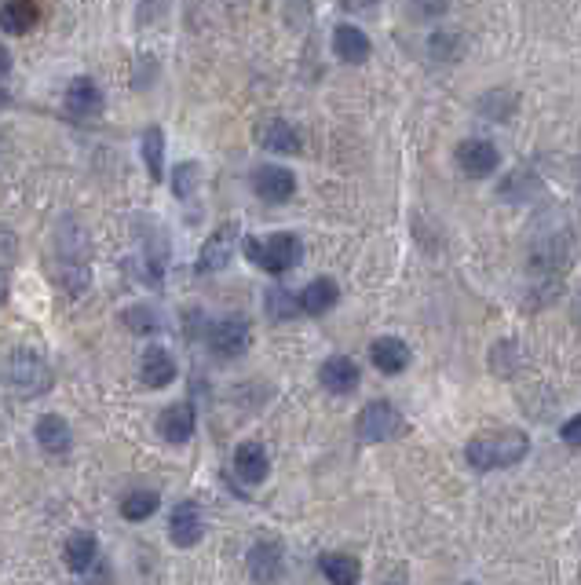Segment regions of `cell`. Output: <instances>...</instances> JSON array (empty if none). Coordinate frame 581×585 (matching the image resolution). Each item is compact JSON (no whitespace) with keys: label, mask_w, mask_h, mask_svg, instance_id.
<instances>
[{"label":"cell","mask_w":581,"mask_h":585,"mask_svg":"<svg viewBox=\"0 0 581 585\" xmlns=\"http://www.w3.org/2000/svg\"><path fill=\"white\" fill-rule=\"evenodd\" d=\"M264 308L271 319H296L300 315V297L296 293H289V289L275 286V289H267V300H264Z\"/></svg>","instance_id":"28"},{"label":"cell","mask_w":581,"mask_h":585,"mask_svg":"<svg viewBox=\"0 0 581 585\" xmlns=\"http://www.w3.org/2000/svg\"><path fill=\"white\" fill-rule=\"evenodd\" d=\"M256 143L267 150V154H300L304 150V136L296 132V125L282 121V117H264L260 125H256Z\"/></svg>","instance_id":"8"},{"label":"cell","mask_w":581,"mask_h":585,"mask_svg":"<svg viewBox=\"0 0 581 585\" xmlns=\"http://www.w3.org/2000/svg\"><path fill=\"white\" fill-rule=\"evenodd\" d=\"M41 19V11L33 0H4V8H0V30L11 33V37H22V33H30Z\"/></svg>","instance_id":"20"},{"label":"cell","mask_w":581,"mask_h":585,"mask_svg":"<svg viewBox=\"0 0 581 585\" xmlns=\"http://www.w3.org/2000/svg\"><path fill=\"white\" fill-rule=\"evenodd\" d=\"M66 114L77 117V121H92V117L103 114V88L92 81V77H74L66 85Z\"/></svg>","instance_id":"10"},{"label":"cell","mask_w":581,"mask_h":585,"mask_svg":"<svg viewBox=\"0 0 581 585\" xmlns=\"http://www.w3.org/2000/svg\"><path fill=\"white\" fill-rule=\"evenodd\" d=\"M530 450V439L519 432V428H501V432H486V436H476L472 443L465 447V458L472 468H508L516 465V461L527 458Z\"/></svg>","instance_id":"1"},{"label":"cell","mask_w":581,"mask_h":585,"mask_svg":"<svg viewBox=\"0 0 581 585\" xmlns=\"http://www.w3.org/2000/svg\"><path fill=\"white\" fill-rule=\"evenodd\" d=\"M161 509V498L154 494V490H132V494H125L121 498V516L132 523H143L150 520L154 512Z\"/></svg>","instance_id":"26"},{"label":"cell","mask_w":581,"mask_h":585,"mask_svg":"<svg viewBox=\"0 0 581 585\" xmlns=\"http://www.w3.org/2000/svg\"><path fill=\"white\" fill-rule=\"evenodd\" d=\"M201 534H205V523H201V509L194 501H180L169 516V538L172 545H180V549H191V545L201 542Z\"/></svg>","instance_id":"14"},{"label":"cell","mask_w":581,"mask_h":585,"mask_svg":"<svg viewBox=\"0 0 581 585\" xmlns=\"http://www.w3.org/2000/svg\"><path fill=\"white\" fill-rule=\"evenodd\" d=\"M560 436H563V443H567V447H581V414L571 417V421L560 428Z\"/></svg>","instance_id":"34"},{"label":"cell","mask_w":581,"mask_h":585,"mask_svg":"<svg viewBox=\"0 0 581 585\" xmlns=\"http://www.w3.org/2000/svg\"><path fill=\"white\" fill-rule=\"evenodd\" d=\"M370 359L381 373H402L410 366V348L399 337H381V341H373Z\"/></svg>","instance_id":"24"},{"label":"cell","mask_w":581,"mask_h":585,"mask_svg":"<svg viewBox=\"0 0 581 585\" xmlns=\"http://www.w3.org/2000/svg\"><path fill=\"white\" fill-rule=\"evenodd\" d=\"M8 70H11V52L4 48V44H0V81L8 77Z\"/></svg>","instance_id":"35"},{"label":"cell","mask_w":581,"mask_h":585,"mask_svg":"<svg viewBox=\"0 0 581 585\" xmlns=\"http://www.w3.org/2000/svg\"><path fill=\"white\" fill-rule=\"evenodd\" d=\"M497 161H501V154H497V147L494 143H486V139H465V143L457 147V165H461V172L472 176V180L490 176V172L497 169Z\"/></svg>","instance_id":"12"},{"label":"cell","mask_w":581,"mask_h":585,"mask_svg":"<svg viewBox=\"0 0 581 585\" xmlns=\"http://www.w3.org/2000/svg\"><path fill=\"white\" fill-rule=\"evenodd\" d=\"M143 256H147V267L150 275L158 278L169 264V234L161 231V227L147 224V242H143Z\"/></svg>","instance_id":"27"},{"label":"cell","mask_w":581,"mask_h":585,"mask_svg":"<svg viewBox=\"0 0 581 585\" xmlns=\"http://www.w3.org/2000/svg\"><path fill=\"white\" fill-rule=\"evenodd\" d=\"M337 300H340L337 282L333 278H315L300 293V311H307V315H326V311L337 308Z\"/></svg>","instance_id":"21"},{"label":"cell","mask_w":581,"mask_h":585,"mask_svg":"<svg viewBox=\"0 0 581 585\" xmlns=\"http://www.w3.org/2000/svg\"><path fill=\"white\" fill-rule=\"evenodd\" d=\"M194 425H198V414H194L191 403H172L165 414L158 417V432L165 443H187L194 436Z\"/></svg>","instance_id":"17"},{"label":"cell","mask_w":581,"mask_h":585,"mask_svg":"<svg viewBox=\"0 0 581 585\" xmlns=\"http://www.w3.org/2000/svg\"><path fill=\"white\" fill-rule=\"evenodd\" d=\"M245 564H249V575H253V582L275 585L278 578H282L286 556H282V545H278V542H256Z\"/></svg>","instance_id":"16"},{"label":"cell","mask_w":581,"mask_h":585,"mask_svg":"<svg viewBox=\"0 0 581 585\" xmlns=\"http://www.w3.org/2000/svg\"><path fill=\"white\" fill-rule=\"evenodd\" d=\"M15 256H19V245H15V234L0 231V267L8 271V267L15 264Z\"/></svg>","instance_id":"33"},{"label":"cell","mask_w":581,"mask_h":585,"mask_svg":"<svg viewBox=\"0 0 581 585\" xmlns=\"http://www.w3.org/2000/svg\"><path fill=\"white\" fill-rule=\"evenodd\" d=\"M253 191L260 202L282 205L296 194V176L286 165H275V161H271V165H260V169L253 172Z\"/></svg>","instance_id":"7"},{"label":"cell","mask_w":581,"mask_h":585,"mask_svg":"<svg viewBox=\"0 0 581 585\" xmlns=\"http://www.w3.org/2000/svg\"><path fill=\"white\" fill-rule=\"evenodd\" d=\"M139 381L147 384V388H169L176 381V359H172V351L161 348V344H150L143 351V359H139Z\"/></svg>","instance_id":"15"},{"label":"cell","mask_w":581,"mask_h":585,"mask_svg":"<svg viewBox=\"0 0 581 585\" xmlns=\"http://www.w3.org/2000/svg\"><path fill=\"white\" fill-rule=\"evenodd\" d=\"M139 150H143V161H147L150 180L161 183L165 180V132L158 125H150L139 139Z\"/></svg>","instance_id":"25"},{"label":"cell","mask_w":581,"mask_h":585,"mask_svg":"<svg viewBox=\"0 0 581 585\" xmlns=\"http://www.w3.org/2000/svg\"><path fill=\"white\" fill-rule=\"evenodd\" d=\"M242 253L249 264H256L260 271H267V275H286V271H293V267L300 264L304 245H300L296 234L278 231V234H267V238H245Z\"/></svg>","instance_id":"3"},{"label":"cell","mask_w":581,"mask_h":585,"mask_svg":"<svg viewBox=\"0 0 581 585\" xmlns=\"http://www.w3.org/2000/svg\"><path fill=\"white\" fill-rule=\"evenodd\" d=\"M318 571L326 575L329 585H359L362 578V564L351 553H322Z\"/></svg>","instance_id":"23"},{"label":"cell","mask_w":581,"mask_h":585,"mask_svg":"<svg viewBox=\"0 0 581 585\" xmlns=\"http://www.w3.org/2000/svg\"><path fill=\"white\" fill-rule=\"evenodd\" d=\"M271 472V458H267L264 443H256V439H245L242 447L234 450V476L242 479L245 487H260Z\"/></svg>","instance_id":"11"},{"label":"cell","mask_w":581,"mask_h":585,"mask_svg":"<svg viewBox=\"0 0 581 585\" xmlns=\"http://www.w3.org/2000/svg\"><path fill=\"white\" fill-rule=\"evenodd\" d=\"M81 582H85V585H114V578H110V564L96 560V564H92L85 575H81Z\"/></svg>","instance_id":"32"},{"label":"cell","mask_w":581,"mask_h":585,"mask_svg":"<svg viewBox=\"0 0 581 585\" xmlns=\"http://www.w3.org/2000/svg\"><path fill=\"white\" fill-rule=\"evenodd\" d=\"M413 19H439L446 11V0H406Z\"/></svg>","instance_id":"31"},{"label":"cell","mask_w":581,"mask_h":585,"mask_svg":"<svg viewBox=\"0 0 581 585\" xmlns=\"http://www.w3.org/2000/svg\"><path fill=\"white\" fill-rule=\"evenodd\" d=\"M55 249H59V256H55V282H59L66 293H85V289H88V242H85V231H81L74 220H63Z\"/></svg>","instance_id":"2"},{"label":"cell","mask_w":581,"mask_h":585,"mask_svg":"<svg viewBox=\"0 0 581 585\" xmlns=\"http://www.w3.org/2000/svg\"><path fill=\"white\" fill-rule=\"evenodd\" d=\"M125 326L132 333H158L161 330V319L154 315V308H147V304H136V308H128L125 315Z\"/></svg>","instance_id":"29"},{"label":"cell","mask_w":581,"mask_h":585,"mask_svg":"<svg viewBox=\"0 0 581 585\" xmlns=\"http://www.w3.org/2000/svg\"><path fill=\"white\" fill-rule=\"evenodd\" d=\"M4 300H8V271L0 267V308H4Z\"/></svg>","instance_id":"36"},{"label":"cell","mask_w":581,"mask_h":585,"mask_svg":"<svg viewBox=\"0 0 581 585\" xmlns=\"http://www.w3.org/2000/svg\"><path fill=\"white\" fill-rule=\"evenodd\" d=\"M209 348L216 359H238L249 351V341H253V330H249V322L242 315H231V319H220L209 326Z\"/></svg>","instance_id":"6"},{"label":"cell","mask_w":581,"mask_h":585,"mask_svg":"<svg viewBox=\"0 0 581 585\" xmlns=\"http://www.w3.org/2000/svg\"><path fill=\"white\" fill-rule=\"evenodd\" d=\"M234 245H238V224H223V227H216V231L209 234V242L201 245V256H198V271H201V275L223 271V267L231 264Z\"/></svg>","instance_id":"9"},{"label":"cell","mask_w":581,"mask_h":585,"mask_svg":"<svg viewBox=\"0 0 581 585\" xmlns=\"http://www.w3.org/2000/svg\"><path fill=\"white\" fill-rule=\"evenodd\" d=\"M402 432H406V417H402L388 399H377V403L362 406V414H359L362 443H388V439H399Z\"/></svg>","instance_id":"5"},{"label":"cell","mask_w":581,"mask_h":585,"mask_svg":"<svg viewBox=\"0 0 581 585\" xmlns=\"http://www.w3.org/2000/svg\"><path fill=\"white\" fill-rule=\"evenodd\" d=\"M37 443H41V450H48V454H70V447H74V428H70L66 417L44 414L41 421H37Z\"/></svg>","instance_id":"18"},{"label":"cell","mask_w":581,"mask_h":585,"mask_svg":"<svg viewBox=\"0 0 581 585\" xmlns=\"http://www.w3.org/2000/svg\"><path fill=\"white\" fill-rule=\"evenodd\" d=\"M63 560H66V567H70L74 575H85L88 567H92L99 560L96 534H88V531L70 534V542H66V549H63Z\"/></svg>","instance_id":"22"},{"label":"cell","mask_w":581,"mask_h":585,"mask_svg":"<svg viewBox=\"0 0 581 585\" xmlns=\"http://www.w3.org/2000/svg\"><path fill=\"white\" fill-rule=\"evenodd\" d=\"M4 384L19 399H37L52 388V366L37 351H11L4 362Z\"/></svg>","instance_id":"4"},{"label":"cell","mask_w":581,"mask_h":585,"mask_svg":"<svg viewBox=\"0 0 581 585\" xmlns=\"http://www.w3.org/2000/svg\"><path fill=\"white\" fill-rule=\"evenodd\" d=\"M194 187H198V165H194V161L176 165V169H172V191H176V198H191Z\"/></svg>","instance_id":"30"},{"label":"cell","mask_w":581,"mask_h":585,"mask_svg":"<svg viewBox=\"0 0 581 585\" xmlns=\"http://www.w3.org/2000/svg\"><path fill=\"white\" fill-rule=\"evenodd\" d=\"M333 52H337L340 63H351V66H359L370 59V37L359 30V26H337L333 30Z\"/></svg>","instance_id":"19"},{"label":"cell","mask_w":581,"mask_h":585,"mask_svg":"<svg viewBox=\"0 0 581 585\" xmlns=\"http://www.w3.org/2000/svg\"><path fill=\"white\" fill-rule=\"evenodd\" d=\"M318 381H322V388L333 395H351L355 388H359L362 370L355 366V359H348V355H333V359L322 362Z\"/></svg>","instance_id":"13"}]
</instances>
